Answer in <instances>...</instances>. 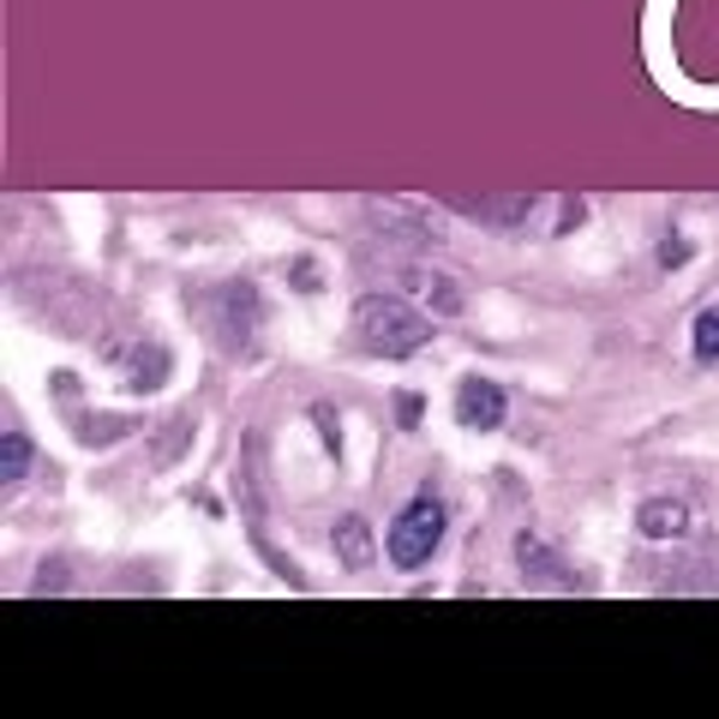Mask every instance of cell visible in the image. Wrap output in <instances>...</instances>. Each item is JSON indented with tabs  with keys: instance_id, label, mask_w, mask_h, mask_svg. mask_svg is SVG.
<instances>
[{
	"instance_id": "1",
	"label": "cell",
	"mask_w": 719,
	"mask_h": 719,
	"mask_svg": "<svg viewBox=\"0 0 719 719\" xmlns=\"http://www.w3.org/2000/svg\"><path fill=\"white\" fill-rule=\"evenodd\" d=\"M360 336L384 360H408L432 342V318L402 306V300H390V294H366V300H360Z\"/></svg>"
},
{
	"instance_id": "2",
	"label": "cell",
	"mask_w": 719,
	"mask_h": 719,
	"mask_svg": "<svg viewBox=\"0 0 719 719\" xmlns=\"http://www.w3.org/2000/svg\"><path fill=\"white\" fill-rule=\"evenodd\" d=\"M438 539H444V504L432 492L408 498L402 516L390 522V563L396 570H420V563L438 551Z\"/></svg>"
},
{
	"instance_id": "3",
	"label": "cell",
	"mask_w": 719,
	"mask_h": 719,
	"mask_svg": "<svg viewBox=\"0 0 719 719\" xmlns=\"http://www.w3.org/2000/svg\"><path fill=\"white\" fill-rule=\"evenodd\" d=\"M456 420L468 432H498L504 426V390L492 378H461L456 384Z\"/></svg>"
},
{
	"instance_id": "4",
	"label": "cell",
	"mask_w": 719,
	"mask_h": 719,
	"mask_svg": "<svg viewBox=\"0 0 719 719\" xmlns=\"http://www.w3.org/2000/svg\"><path fill=\"white\" fill-rule=\"evenodd\" d=\"M222 349H247V336H252V324H259V288L252 282H228L222 294Z\"/></svg>"
},
{
	"instance_id": "5",
	"label": "cell",
	"mask_w": 719,
	"mask_h": 719,
	"mask_svg": "<svg viewBox=\"0 0 719 719\" xmlns=\"http://www.w3.org/2000/svg\"><path fill=\"white\" fill-rule=\"evenodd\" d=\"M516 558H522V575H528L534 587H575V575L563 570V563L551 558L546 546H534V539H522V546H516Z\"/></svg>"
},
{
	"instance_id": "6",
	"label": "cell",
	"mask_w": 719,
	"mask_h": 719,
	"mask_svg": "<svg viewBox=\"0 0 719 719\" xmlns=\"http://www.w3.org/2000/svg\"><path fill=\"white\" fill-rule=\"evenodd\" d=\"M636 528L648 534V539H677V534L689 528V510H684V504H672V498H653V504H641Z\"/></svg>"
},
{
	"instance_id": "7",
	"label": "cell",
	"mask_w": 719,
	"mask_h": 719,
	"mask_svg": "<svg viewBox=\"0 0 719 719\" xmlns=\"http://www.w3.org/2000/svg\"><path fill=\"white\" fill-rule=\"evenodd\" d=\"M336 551H342V563L349 570H366L372 563V534H366V522H336Z\"/></svg>"
},
{
	"instance_id": "8",
	"label": "cell",
	"mask_w": 719,
	"mask_h": 719,
	"mask_svg": "<svg viewBox=\"0 0 719 719\" xmlns=\"http://www.w3.org/2000/svg\"><path fill=\"white\" fill-rule=\"evenodd\" d=\"M24 468H31V438H24V432H7V438H0V480L19 486Z\"/></svg>"
},
{
	"instance_id": "9",
	"label": "cell",
	"mask_w": 719,
	"mask_h": 719,
	"mask_svg": "<svg viewBox=\"0 0 719 719\" xmlns=\"http://www.w3.org/2000/svg\"><path fill=\"white\" fill-rule=\"evenodd\" d=\"M126 384H133V390H145V396H150V390H162V384H169V354H162V349H145Z\"/></svg>"
},
{
	"instance_id": "10",
	"label": "cell",
	"mask_w": 719,
	"mask_h": 719,
	"mask_svg": "<svg viewBox=\"0 0 719 719\" xmlns=\"http://www.w3.org/2000/svg\"><path fill=\"white\" fill-rule=\"evenodd\" d=\"M696 360H719V306L696 318Z\"/></svg>"
},
{
	"instance_id": "11",
	"label": "cell",
	"mask_w": 719,
	"mask_h": 719,
	"mask_svg": "<svg viewBox=\"0 0 719 719\" xmlns=\"http://www.w3.org/2000/svg\"><path fill=\"white\" fill-rule=\"evenodd\" d=\"M420 288H426V300H438V306H444V312H461V294H456V288H449V282H444V276H420Z\"/></svg>"
},
{
	"instance_id": "12",
	"label": "cell",
	"mask_w": 719,
	"mask_h": 719,
	"mask_svg": "<svg viewBox=\"0 0 719 719\" xmlns=\"http://www.w3.org/2000/svg\"><path fill=\"white\" fill-rule=\"evenodd\" d=\"M396 420H402V426H408V432H414V426H420V420H426V402H420V396H414V390H402V396H396Z\"/></svg>"
},
{
	"instance_id": "13",
	"label": "cell",
	"mask_w": 719,
	"mask_h": 719,
	"mask_svg": "<svg viewBox=\"0 0 719 719\" xmlns=\"http://www.w3.org/2000/svg\"><path fill=\"white\" fill-rule=\"evenodd\" d=\"M660 259H665V264H684V259H689V240H684V235H672V240L660 247Z\"/></svg>"
}]
</instances>
